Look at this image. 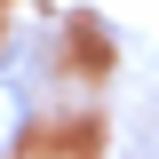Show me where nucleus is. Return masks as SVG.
I'll return each mask as SVG.
<instances>
[{
    "label": "nucleus",
    "instance_id": "nucleus-1",
    "mask_svg": "<svg viewBox=\"0 0 159 159\" xmlns=\"http://www.w3.org/2000/svg\"><path fill=\"white\" fill-rule=\"evenodd\" d=\"M16 135H24V88H16V80H0V151H8Z\"/></svg>",
    "mask_w": 159,
    "mask_h": 159
}]
</instances>
